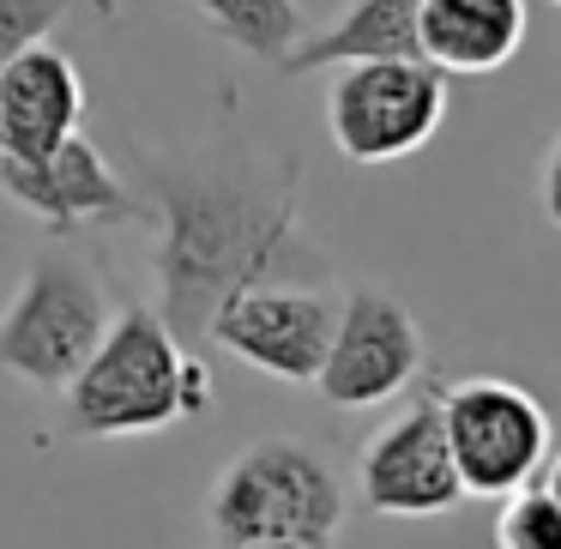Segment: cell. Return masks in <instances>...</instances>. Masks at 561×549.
I'll return each instance as SVG.
<instances>
[{"mask_svg":"<svg viewBox=\"0 0 561 549\" xmlns=\"http://www.w3.org/2000/svg\"><path fill=\"white\" fill-rule=\"evenodd\" d=\"M296 163H272L236 122L199 151H146L139 199L158 230V290L170 332L199 351L224 296L266 278L308 272L302 224H296Z\"/></svg>","mask_w":561,"mask_h":549,"instance_id":"6da1fadb","label":"cell"},{"mask_svg":"<svg viewBox=\"0 0 561 549\" xmlns=\"http://www.w3.org/2000/svg\"><path fill=\"white\" fill-rule=\"evenodd\" d=\"M61 399L67 428L85 441L158 435L170 423L211 411V375L158 308L127 302L98 339V351L85 356V368L61 387Z\"/></svg>","mask_w":561,"mask_h":549,"instance_id":"7a4b0ae2","label":"cell"},{"mask_svg":"<svg viewBox=\"0 0 561 549\" xmlns=\"http://www.w3.org/2000/svg\"><path fill=\"white\" fill-rule=\"evenodd\" d=\"M206 525L218 549L242 544H302L332 549L344 525V483L302 441H254L218 471L206 495Z\"/></svg>","mask_w":561,"mask_h":549,"instance_id":"3957f363","label":"cell"},{"mask_svg":"<svg viewBox=\"0 0 561 549\" xmlns=\"http://www.w3.org/2000/svg\"><path fill=\"white\" fill-rule=\"evenodd\" d=\"M110 290L79 254H37L0 308V368L43 392H61L110 332Z\"/></svg>","mask_w":561,"mask_h":549,"instance_id":"277c9868","label":"cell"},{"mask_svg":"<svg viewBox=\"0 0 561 549\" xmlns=\"http://www.w3.org/2000/svg\"><path fill=\"white\" fill-rule=\"evenodd\" d=\"M447 122V73L428 61L332 67L327 134L351 163H399L423 151Z\"/></svg>","mask_w":561,"mask_h":549,"instance_id":"5b68a950","label":"cell"},{"mask_svg":"<svg viewBox=\"0 0 561 549\" xmlns=\"http://www.w3.org/2000/svg\"><path fill=\"white\" fill-rule=\"evenodd\" d=\"M440 423H447L453 471H459L465 495L501 501L513 489L537 483L549 459V416L525 387L495 375L440 387Z\"/></svg>","mask_w":561,"mask_h":549,"instance_id":"8992f818","label":"cell"},{"mask_svg":"<svg viewBox=\"0 0 561 549\" xmlns=\"http://www.w3.org/2000/svg\"><path fill=\"white\" fill-rule=\"evenodd\" d=\"M332 320H339V296L332 290L302 284V278H266V284L224 296L206 327V344L230 351L236 363L260 368L272 380L314 387L327 344H332Z\"/></svg>","mask_w":561,"mask_h":549,"instance_id":"52a82bcc","label":"cell"},{"mask_svg":"<svg viewBox=\"0 0 561 549\" xmlns=\"http://www.w3.org/2000/svg\"><path fill=\"white\" fill-rule=\"evenodd\" d=\"M423 375V327L399 296L356 284L339 296L327 363L314 375V392L339 411H368V404L399 399Z\"/></svg>","mask_w":561,"mask_h":549,"instance_id":"ba28073f","label":"cell"},{"mask_svg":"<svg viewBox=\"0 0 561 549\" xmlns=\"http://www.w3.org/2000/svg\"><path fill=\"white\" fill-rule=\"evenodd\" d=\"M356 489L387 519H440L465 501L447 423H440V387L416 392L392 423L368 435L363 459H356Z\"/></svg>","mask_w":561,"mask_h":549,"instance_id":"9c48e42d","label":"cell"},{"mask_svg":"<svg viewBox=\"0 0 561 549\" xmlns=\"http://www.w3.org/2000/svg\"><path fill=\"white\" fill-rule=\"evenodd\" d=\"M0 194L25 206L49 236H79L91 224H146L139 187L122 182L85 134L61 139L43 158H7L0 151Z\"/></svg>","mask_w":561,"mask_h":549,"instance_id":"30bf717a","label":"cell"},{"mask_svg":"<svg viewBox=\"0 0 561 549\" xmlns=\"http://www.w3.org/2000/svg\"><path fill=\"white\" fill-rule=\"evenodd\" d=\"M85 115V79L49 43H31L0 67V151L7 158H43L79 134Z\"/></svg>","mask_w":561,"mask_h":549,"instance_id":"8fae6325","label":"cell"},{"mask_svg":"<svg viewBox=\"0 0 561 549\" xmlns=\"http://www.w3.org/2000/svg\"><path fill=\"white\" fill-rule=\"evenodd\" d=\"M423 61L440 73H501L525 43V0H416Z\"/></svg>","mask_w":561,"mask_h":549,"instance_id":"7c38bea8","label":"cell"},{"mask_svg":"<svg viewBox=\"0 0 561 549\" xmlns=\"http://www.w3.org/2000/svg\"><path fill=\"white\" fill-rule=\"evenodd\" d=\"M356 61H423V37H416V0H351L327 31L302 37L278 61V73H332V67Z\"/></svg>","mask_w":561,"mask_h":549,"instance_id":"4fadbf2b","label":"cell"},{"mask_svg":"<svg viewBox=\"0 0 561 549\" xmlns=\"http://www.w3.org/2000/svg\"><path fill=\"white\" fill-rule=\"evenodd\" d=\"M230 49L254 61H284L302 43V7L296 0H187Z\"/></svg>","mask_w":561,"mask_h":549,"instance_id":"5bb4252c","label":"cell"},{"mask_svg":"<svg viewBox=\"0 0 561 549\" xmlns=\"http://www.w3.org/2000/svg\"><path fill=\"white\" fill-rule=\"evenodd\" d=\"M495 549H561V507L543 495V483H525L501 495Z\"/></svg>","mask_w":561,"mask_h":549,"instance_id":"9a60e30c","label":"cell"},{"mask_svg":"<svg viewBox=\"0 0 561 549\" xmlns=\"http://www.w3.org/2000/svg\"><path fill=\"white\" fill-rule=\"evenodd\" d=\"M79 0H0V67L31 43H49V31L73 13Z\"/></svg>","mask_w":561,"mask_h":549,"instance_id":"2e32d148","label":"cell"},{"mask_svg":"<svg viewBox=\"0 0 561 549\" xmlns=\"http://www.w3.org/2000/svg\"><path fill=\"white\" fill-rule=\"evenodd\" d=\"M543 211L561 224V139L549 146V158H543Z\"/></svg>","mask_w":561,"mask_h":549,"instance_id":"e0dca14e","label":"cell"},{"mask_svg":"<svg viewBox=\"0 0 561 549\" xmlns=\"http://www.w3.org/2000/svg\"><path fill=\"white\" fill-rule=\"evenodd\" d=\"M537 483H543V495L561 507V453H549V459H543V471H537Z\"/></svg>","mask_w":561,"mask_h":549,"instance_id":"ac0fdd59","label":"cell"},{"mask_svg":"<svg viewBox=\"0 0 561 549\" xmlns=\"http://www.w3.org/2000/svg\"><path fill=\"white\" fill-rule=\"evenodd\" d=\"M242 549H302V544H242Z\"/></svg>","mask_w":561,"mask_h":549,"instance_id":"d6986e66","label":"cell"},{"mask_svg":"<svg viewBox=\"0 0 561 549\" xmlns=\"http://www.w3.org/2000/svg\"><path fill=\"white\" fill-rule=\"evenodd\" d=\"M556 7H561V0H556Z\"/></svg>","mask_w":561,"mask_h":549,"instance_id":"ffe728a7","label":"cell"}]
</instances>
